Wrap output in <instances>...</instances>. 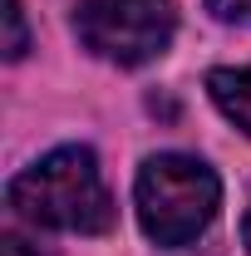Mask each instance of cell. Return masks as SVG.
<instances>
[{
	"label": "cell",
	"instance_id": "obj_1",
	"mask_svg": "<svg viewBox=\"0 0 251 256\" xmlns=\"http://www.w3.org/2000/svg\"><path fill=\"white\" fill-rule=\"evenodd\" d=\"M10 207L15 217H25L34 226H54V232H108L114 226V197L104 188L98 158L89 148L69 143L54 148L50 158H40L10 182Z\"/></svg>",
	"mask_w": 251,
	"mask_h": 256
},
{
	"label": "cell",
	"instance_id": "obj_2",
	"mask_svg": "<svg viewBox=\"0 0 251 256\" xmlns=\"http://www.w3.org/2000/svg\"><path fill=\"white\" fill-rule=\"evenodd\" d=\"M138 222L158 246H188L197 242L222 207V182L202 158L188 153H158L138 168L133 182Z\"/></svg>",
	"mask_w": 251,
	"mask_h": 256
},
{
	"label": "cell",
	"instance_id": "obj_3",
	"mask_svg": "<svg viewBox=\"0 0 251 256\" xmlns=\"http://www.w3.org/2000/svg\"><path fill=\"white\" fill-rule=\"evenodd\" d=\"M178 30L172 0H79L74 10V34L79 44L108 64H138L158 60Z\"/></svg>",
	"mask_w": 251,
	"mask_h": 256
},
{
	"label": "cell",
	"instance_id": "obj_4",
	"mask_svg": "<svg viewBox=\"0 0 251 256\" xmlns=\"http://www.w3.org/2000/svg\"><path fill=\"white\" fill-rule=\"evenodd\" d=\"M207 94L242 133H251V69H212Z\"/></svg>",
	"mask_w": 251,
	"mask_h": 256
},
{
	"label": "cell",
	"instance_id": "obj_5",
	"mask_svg": "<svg viewBox=\"0 0 251 256\" xmlns=\"http://www.w3.org/2000/svg\"><path fill=\"white\" fill-rule=\"evenodd\" d=\"M5 25H10V40H5V60H20L30 50V34H25V15H20V0L5 5Z\"/></svg>",
	"mask_w": 251,
	"mask_h": 256
},
{
	"label": "cell",
	"instance_id": "obj_6",
	"mask_svg": "<svg viewBox=\"0 0 251 256\" xmlns=\"http://www.w3.org/2000/svg\"><path fill=\"white\" fill-rule=\"evenodd\" d=\"M207 10L226 25H251V0H207Z\"/></svg>",
	"mask_w": 251,
	"mask_h": 256
},
{
	"label": "cell",
	"instance_id": "obj_7",
	"mask_svg": "<svg viewBox=\"0 0 251 256\" xmlns=\"http://www.w3.org/2000/svg\"><path fill=\"white\" fill-rule=\"evenodd\" d=\"M0 256H44V252H40L34 242H25V236H15V232H10V236L0 242Z\"/></svg>",
	"mask_w": 251,
	"mask_h": 256
},
{
	"label": "cell",
	"instance_id": "obj_8",
	"mask_svg": "<svg viewBox=\"0 0 251 256\" xmlns=\"http://www.w3.org/2000/svg\"><path fill=\"white\" fill-rule=\"evenodd\" d=\"M242 242L251 246V207H246V217H242Z\"/></svg>",
	"mask_w": 251,
	"mask_h": 256
}]
</instances>
